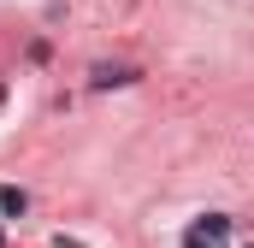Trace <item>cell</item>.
I'll list each match as a JSON object with an SVG mask.
<instances>
[{
	"instance_id": "3",
	"label": "cell",
	"mask_w": 254,
	"mask_h": 248,
	"mask_svg": "<svg viewBox=\"0 0 254 248\" xmlns=\"http://www.w3.org/2000/svg\"><path fill=\"white\" fill-rule=\"evenodd\" d=\"M24 213H30V195H24L18 184H6L0 189V219H24Z\"/></svg>"
},
{
	"instance_id": "2",
	"label": "cell",
	"mask_w": 254,
	"mask_h": 248,
	"mask_svg": "<svg viewBox=\"0 0 254 248\" xmlns=\"http://www.w3.org/2000/svg\"><path fill=\"white\" fill-rule=\"evenodd\" d=\"M125 83H136L130 65H95L89 71V89H125Z\"/></svg>"
},
{
	"instance_id": "1",
	"label": "cell",
	"mask_w": 254,
	"mask_h": 248,
	"mask_svg": "<svg viewBox=\"0 0 254 248\" xmlns=\"http://www.w3.org/2000/svg\"><path fill=\"white\" fill-rule=\"evenodd\" d=\"M231 231H237L231 213H201V219L190 225V237H184V248H225V243H231Z\"/></svg>"
}]
</instances>
